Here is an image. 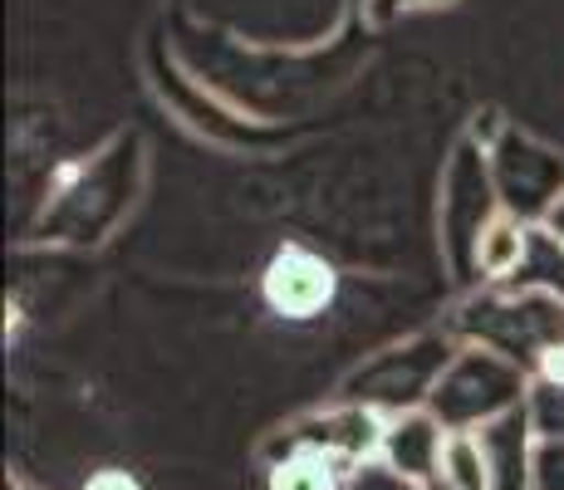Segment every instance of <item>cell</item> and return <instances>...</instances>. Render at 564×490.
Here are the masks:
<instances>
[{
	"instance_id": "obj_12",
	"label": "cell",
	"mask_w": 564,
	"mask_h": 490,
	"mask_svg": "<svg viewBox=\"0 0 564 490\" xmlns=\"http://www.w3.org/2000/svg\"><path fill=\"white\" fill-rule=\"evenodd\" d=\"M432 490H491V476H486V451L476 432H447V446H442V471Z\"/></svg>"
},
{
	"instance_id": "obj_20",
	"label": "cell",
	"mask_w": 564,
	"mask_h": 490,
	"mask_svg": "<svg viewBox=\"0 0 564 490\" xmlns=\"http://www.w3.org/2000/svg\"><path fill=\"white\" fill-rule=\"evenodd\" d=\"M6 490H30V486H25V481H10V486H6Z\"/></svg>"
},
{
	"instance_id": "obj_9",
	"label": "cell",
	"mask_w": 564,
	"mask_h": 490,
	"mask_svg": "<svg viewBox=\"0 0 564 490\" xmlns=\"http://www.w3.org/2000/svg\"><path fill=\"white\" fill-rule=\"evenodd\" d=\"M442 446H447V427H442L427 407H412V412L388 417L378 461H388L393 471H403L408 481L432 486L437 481V471H442Z\"/></svg>"
},
{
	"instance_id": "obj_15",
	"label": "cell",
	"mask_w": 564,
	"mask_h": 490,
	"mask_svg": "<svg viewBox=\"0 0 564 490\" xmlns=\"http://www.w3.org/2000/svg\"><path fill=\"white\" fill-rule=\"evenodd\" d=\"M535 490H564V442L540 437L535 446Z\"/></svg>"
},
{
	"instance_id": "obj_8",
	"label": "cell",
	"mask_w": 564,
	"mask_h": 490,
	"mask_svg": "<svg viewBox=\"0 0 564 490\" xmlns=\"http://www.w3.org/2000/svg\"><path fill=\"white\" fill-rule=\"evenodd\" d=\"M481 451H486V476L491 490H535V422L525 407L506 412V417L486 422L481 432Z\"/></svg>"
},
{
	"instance_id": "obj_19",
	"label": "cell",
	"mask_w": 564,
	"mask_h": 490,
	"mask_svg": "<svg viewBox=\"0 0 564 490\" xmlns=\"http://www.w3.org/2000/svg\"><path fill=\"white\" fill-rule=\"evenodd\" d=\"M540 231H545V236H555V241L564 246V196H560V202L545 211V221H540Z\"/></svg>"
},
{
	"instance_id": "obj_17",
	"label": "cell",
	"mask_w": 564,
	"mask_h": 490,
	"mask_svg": "<svg viewBox=\"0 0 564 490\" xmlns=\"http://www.w3.org/2000/svg\"><path fill=\"white\" fill-rule=\"evenodd\" d=\"M84 490H143V486H138V476L118 471V466H104V471H94L89 481H84Z\"/></svg>"
},
{
	"instance_id": "obj_1",
	"label": "cell",
	"mask_w": 564,
	"mask_h": 490,
	"mask_svg": "<svg viewBox=\"0 0 564 490\" xmlns=\"http://www.w3.org/2000/svg\"><path fill=\"white\" fill-rule=\"evenodd\" d=\"M447 329L457 344L496 348L535 373L540 358L564 344V294L550 285H525V280L481 285L452 309Z\"/></svg>"
},
{
	"instance_id": "obj_2",
	"label": "cell",
	"mask_w": 564,
	"mask_h": 490,
	"mask_svg": "<svg viewBox=\"0 0 564 490\" xmlns=\"http://www.w3.org/2000/svg\"><path fill=\"white\" fill-rule=\"evenodd\" d=\"M530 383H535L530 368H520L516 358L481 344H457L447 373L437 378V388L427 398V412L447 432H481L486 422L525 407Z\"/></svg>"
},
{
	"instance_id": "obj_13",
	"label": "cell",
	"mask_w": 564,
	"mask_h": 490,
	"mask_svg": "<svg viewBox=\"0 0 564 490\" xmlns=\"http://www.w3.org/2000/svg\"><path fill=\"white\" fill-rule=\"evenodd\" d=\"M525 412L535 422V437L564 442V383H530Z\"/></svg>"
},
{
	"instance_id": "obj_6",
	"label": "cell",
	"mask_w": 564,
	"mask_h": 490,
	"mask_svg": "<svg viewBox=\"0 0 564 490\" xmlns=\"http://www.w3.org/2000/svg\"><path fill=\"white\" fill-rule=\"evenodd\" d=\"M383 432H388V417L378 407L334 398V402H324V407L300 412L295 422H285L275 437L260 446V461H275V456H285V451H319V456H329V461H339L344 471H359V466L378 461Z\"/></svg>"
},
{
	"instance_id": "obj_16",
	"label": "cell",
	"mask_w": 564,
	"mask_h": 490,
	"mask_svg": "<svg viewBox=\"0 0 564 490\" xmlns=\"http://www.w3.org/2000/svg\"><path fill=\"white\" fill-rule=\"evenodd\" d=\"M432 6H457V0H364L368 25H388L398 15H412V10H432Z\"/></svg>"
},
{
	"instance_id": "obj_3",
	"label": "cell",
	"mask_w": 564,
	"mask_h": 490,
	"mask_svg": "<svg viewBox=\"0 0 564 490\" xmlns=\"http://www.w3.org/2000/svg\"><path fill=\"white\" fill-rule=\"evenodd\" d=\"M496 216H501V196H496L491 157H486V143H476L466 133L452 148L447 167H442V187H437V246L452 280H462V285L481 280L476 275V250H481V236Z\"/></svg>"
},
{
	"instance_id": "obj_4",
	"label": "cell",
	"mask_w": 564,
	"mask_h": 490,
	"mask_svg": "<svg viewBox=\"0 0 564 490\" xmlns=\"http://www.w3.org/2000/svg\"><path fill=\"white\" fill-rule=\"evenodd\" d=\"M452 353H457V339H452L447 324H442V329H427V334H412V339L388 344V348H378L373 358H364V363L344 378L339 398L378 407L383 417L427 407L432 388H437V378L447 373Z\"/></svg>"
},
{
	"instance_id": "obj_18",
	"label": "cell",
	"mask_w": 564,
	"mask_h": 490,
	"mask_svg": "<svg viewBox=\"0 0 564 490\" xmlns=\"http://www.w3.org/2000/svg\"><path fill=\"white\" fill-rule=\"evenodd\" d=\"M530 378H535V383H564V344L550 348V353L535 363V373H530Z\"/></svg>"
},
{
	"instance_id": "obj_14",
	"label": "cell",
	"mask_w": 564,
	"mask_h": 490,
	"mask_svg": "<svg viewBox=\"0 0 564 490\" xmlns=\"http://www.w3.org/2000/svg\"><path fill=\"white\" fill-rule=\"evenodd\" d=\"M344 490H427V486L408 481V476L393 471L388 461H368V466H359V471L349 476V486H344Z\"/></svg>"
},
{
	"instance_id": "obj_5",
	"label": "cell",
	"mask_w": 564,
	"mask_h": 490,
	"mask_svg": "<svg viewBox=\"0 0 564 490\" xmlns=\"http://www.w3.org/2000/svg\"><path fill=\"white\" fill-rule=\"evenodd\" d=\"M471 138L486 143L501 211H511L530 226L545 221V211L564 196V152L496 113H486V128L476 123Z\"/></svg>"
},
{
	"instance_id": "obj_11",
	"label": "cell",
	"mask_w": 564,
	"mask_h": 490,
	"mask_svg": "<svg viewBox=\"0 0 564 490\" xmlns=\"http://www.w3.org/2000/svg\"><path fill=\"white\" fill-rule=\"evenodd\" d=\"M354 471L319 451H285L265 461V490H344Z\"/></svg>"
},
{
	"instance_id": "obj_7",
	"label": "cell",
	"mask_w": 564,
	"mask_h": 490,
	"mask_svg": "<svg viewBox=\"0 0 564 490\" xmlns=\"http://www.w3.org/2000/svg\"><path fill=\"white\" fill-rule=\"evenodd\" d=\"M334 290H339L334 265L305 246H280L260 275V294L280 319H314L334 304Z\"/></svg>"
},
{
	"instance_id": "obj_10",
	"label": "cell",
	"mask_w": 564,
	"mask_h": 490,
	"mask_svg": "<svg viewBox=\"0 0 564 490\" xmlns=\"http://www.w3.org/2000/svg\"><path fill=\"white\" fill-rule=\"evenodd\" d=\"M530 236H535V226L520 221L511 211H501L486 226L481 250H476V275H481V285H506V280L520 275V265H525V255H530Z\"/></svg>"
}]
</instances>
